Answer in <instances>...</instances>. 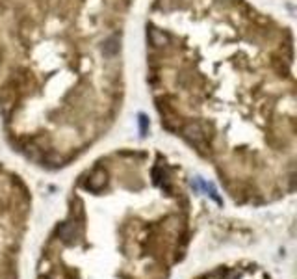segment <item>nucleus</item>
I'll list each match as a JSON object with an SVG mask.
<instances>
[{"label":"nucleus","mask_w":297,"mask_h":279,"mask_svg":"<svg viewBox=\"0 0 297 279\" xmlns=\"http://www.w3.org/2000/svg\"><path fill=\"white\" fill-rule=\"evenodd\" d=\"M60 237L65 242H74V239H76V229H74L73 224H65L63 227L60 229Z\"/></svg>","instance_id":"nucleus-3"},{"label":"nucleus","mask_w":297,"mask_h":279,"mask_svg":"<svg viewBox=\"0 0 297 279\" xmlns=\"http://www.w3.org/2000/svg\"><path fill=\"white\" fill-rule=\"evenodd\" d=\"M106 48H108V52H110V54H114V52H115V45H114V39H112V41H108V45H106Z\"/></svg>","instance_id":"nucleus-6"},{"label":"nucleus","mask_w":297,"mask_h":279,"mask_svg":"<svg viewBox=\"0 0 297 279\" xmlns=\"http://www.w3.org/2000/svg\"><path fill=\"white\" fill-rule=\"evenodd\" d=\"M104 184H106V173H104L102 170H97L93 175L89 177L88 188H89V190H93V192H99L102 186H104Z\"/></svg>","instance_id":"nucleus-2"},{"label":"nucleus","mask_w":297,"mask_h":279,"mask_svg":"<svg viewBox=\"0 0 297 279\" xmlns=\"http://www.w3.org/2000/svg\"><path fill=\"white\" fill-rule=\"evenodd\" d=\"M148 35H150V41H152V45H156V47H162L163 43L167 41V37H165L162 32H158L156 28H150V30H148Z\"/></svg>","instance_id":"nucleus-4"},{"label":"nucleus","mask_w":297,"mask_h":279,"mask_svg":"<svg viewBox=\"0 0 297 279\" xmlns=\"http://www.w3.org/2000/svg\"><path fill=\"white\" fill-rule=\"evenodd\" d=\"M184 134H186L188 140H191V142L195 143V145H201L204 140V130L199 123H191V125H188V127L184 129Z\"/></svg>","instance_id":"nucleus-1"},{"label":"nucleus","mask_w":297,"mask_h":279,"mask_svg":"<svg viewBox=\"0 0 297 279\" xmlns=\"http://www.w3.org/2000/svg\"><path fill=\"white\" fill-rule=\"evenodd\" d=\"M140 125H142V132L145 134V132H147V117L140 116Z\"/></svg>","instance_id":"nucleus-5"}]
</instances>
